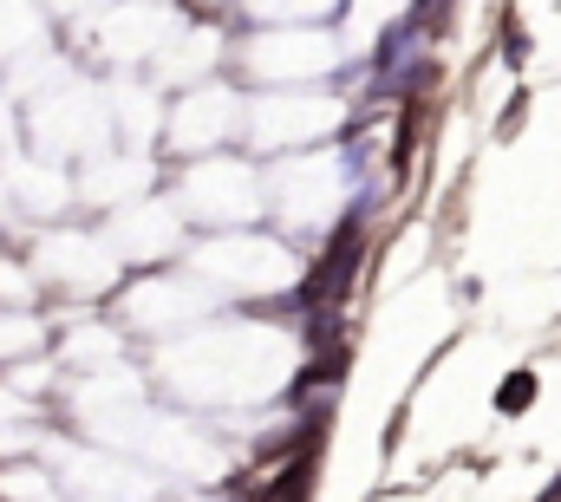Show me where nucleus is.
<instances>
[{
  "mask_svg": "<svg viewBox=\"0 0 561 502\" xmlns=\"http://www.w3.org/2000/svg\"><path fill=\"white\" fill-rule=\"evenodd\" d=\"M359 222H366V209H353L340 229H333V242H327V255H320V268L294 287V301L301 307H320V301H340L346 287H353V268H359Z\"/></svg>",
  "mask_w": 561,
  "mask_h": 502,
  "instance_id": "obj_1",
  "label": "nucleus"
},
{
  "mask_svg": "<svg viewBox=\"0 0 561 502\" xmlns=\"http://www.w3.org/2000/svg\"><path fill=\"white\" fill-rule=\"evenodd\" d=\"M340 379H346V353H327L320 366H307V372L294 379V392H288V399H294V405H307V392H320V385H340Z\"/></svg>",
  "mask_w": 561,
  "mask_h": 502,
  "instance_id": "obj_2",
  "label": "nucleus"
},
{
  "mask_svg": "<svg viewBox=\"0 0 561 502\" xmlns=\"http://www.w3.org/2000/svg\"><path fill=\"white\" fill-rule=\"evenodd\" d=\"M529 399H536V372H510L503 385H497V412H529Z\"/></svg>",
  "mask_w": 561,
  "mask_h": 502,
  "instance_id": "obj_3",
  "label": "nucleus"
},
{
  "mask_svg": "<svg viewBox=\"0 0 561 502\" xmlns=\"http://www.w3.org/2000/svg\"><path fill=\"white\" fill-rule=\"evenodd\" d=\"M412 131H418V111H405V118H399V137H392V170H405V163H412Z\"/></svg>",
  "mask_w": 561,
  "mask_h": 502,
  "instance_id": "obj_4",
  "label": "nucleus"
},
{
  "mask_svg": "<svg viewBox=\"0 0 561 502\" xmlns=\"http://www.w3.org/2000/svg\"><path fill=\"white\" fill-rule=\"evenodd\" d=\"M301 483H307V457H301V464H288V477H281V483H268V497H301Z\"/></svg>",
  "mask_w": 561,
  "mask_h": 502,
  "instance_id": "obj_5",
  "label": "nucleus"
},
{
  "mask_svg": "<svg viewBox=\"0 0 561 502\" xmlns=\"http://www.w3.org/2000/svg\"><path fill=\"white\" fill-rule=\"evenodd\" d=\"M503 59H510V65H523V59H529V33H523V26H510V33H503Z\"/></svg>",
  "mask_w": 561,
  "mask_h": 502,
  "instance_id": "obj_6",
  "label": "nucleus"
},
{
  "mask_svg": "<svg viewBox=\"0 0 561 502\" xmlns=\"http://www.w3.org/2000/svg\"><path fill=\"white\" fill-rule=\"evenodd\" d=\"M549 497H561V477H556V483H549Z\"/></svg>",
  "mask_w": 561,
  "mask_h": 502,
  "instance_id": "obj_7",
  "label": "nucleus"
}]
</instances>
